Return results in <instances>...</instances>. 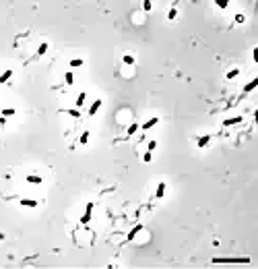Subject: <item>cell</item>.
Returning a JSON list of instances; mask_svg holds the SVG:
<instances>
[{"label": "cell", "instance_id": "1", "mask_svg": "<svg viewBox=\"0 0 258 269\" xmlns=\"http://www.w3.org/2000/svg\"><path fill=\"white\" fill-rule=\"evenodd\" d=\"M213 263H250L248 257H215Z\"/></svg>", "mask_w": 258, "mask_h": 269}, {"label": "cell", "instance_id": "2", "mask_svg": "<svg viewBox=\"0 0 258 269\" xmlns=\"http://www.w3.org/2000/svg\"><path fill=\"white\" fill-rule=\"evenodd\" d=\"M91 213H93V203H87L85 213H83V217H81V224H83V226H87L89 221H91Z\"/></svg>", "mask_w": 258, "mask_h": 269}, {"label": "cell", "instance_id": "3", "mask_svg": "<svg viewBox=\"0 0 258 269\" xmlns=\"http://www.w3.org/2000/svg\"><path fill=\"white\" fill-rule=\"evenodd\" d=\"M101 99H95V102L91 103V108H89V116H95L97 112H99V108H101Z\"/></svg>", "mask_w": 258, "mask_h": 269}, {"label": "cell", "instance_id": "4", "mask_svg": "<svg viewBox=\"0 0 258 269\" xmlns=\"http://www.w3.org/2000/svg\"><path fill=\"white\" fill-rule=\"evenodd\" d=\"M258 87V79H252V81H248L244 85V93H250V91H254Z\"/></svg>", "mask_w": 258, "mask_h": 269}, {"label": "cell", "instance_id": "5", "mask_svg": "<svg viewBox=\"0 0 258 269\" xmlns=\"http://www.w3.org/2000/svg\"><path fill=\"white\" fill-rule=\"evenodd\" d=\"M138 232H143V226H141V224H138V226H134L132 230H130V232H128V236H126V240H134Z\"/></svg>", "mask_w": 258, "mask_h": 269}, {"label": "cell", "instance_id": "6", "mask_svg": "<svg viewBox=\"0 0 258 269\" xmlns=\"http://www.w3.org/2000/svg\"><path fill=\"white\" fill-rule=\"evenodd\" d=\"M242 122V116H233V118H225L223 120V126H233V124H240Z\"/></svg>", "mask_w": 258, "mask_h": 269}, {"label": "cell", "instance_id": "7", "mask_svg": "<svg viewBox=\"0 0 258 269\" xmlns=\"http://www.w3.org/2000/svg\"><path fill=\"white\" fill-rule=\"evenodd\" d=\"M211 143V135H203V137H198V141H196V145L203 149V147H207V145Z\"/></svg>", "mask_w": 258, "mask_h": 269}, {"label": "cell", "instance_id": "8", "mask_svg": "<svg viewBox=\"0 0 258 269\" xmlns=\"http://www.w3.org/2000/svg\"><path fill=\"white\" fill-rule=\"evenodd\" d=\"M155 124H159V118H149L147 122H143V131H149V128H153Z\"/></svg>", "mask_w": 258, "mask_h": 269}, {"label": "cell", "instance_id": "9", "mask_svg": "<svg viewBox=\"0 0 258 269\" xmlns=\"http://www.w3.org/2000/svg\"><path fill=\"white\" fill-rule=\"evenodd\" d=\"M27 182H29V184H41V182H43V178H41V176H37V174H29V176H27Z\"/></svg>", "mask_w": 258, "mask_h": 269}, {"label": "cell", "instance_id": "10", "mask_svg": "<svg viewBox=\"0 0 258 269\" xmlns=\"http://www.w3.org/2000/svg\"><path fill=\"white\" fill-rule=\"evenodd\" d=\"M10 77H13V69H6L2 75H0V85H4V83H6Z\"/></svg>", "mask_w": 258, "mask_h": 269}, {"label": "cell", "instance_id": "11", "mask_svg": "<svg viewBox=\"0 0 258 269\" xmlns=\"http://www.w3.org/2000/svg\"><path fill=\"white\" fill-rule=\"evenodd\" d=\"M163 195H165V182H159V184H157V191H155V197L161 199Z\"/></svg>", "mask_w": 258, "mask_h": 269}, {"label": "cell", "instance_id": "12", "mask_svg": "<svg viewBox=\"0 0 258 269\" xmlns=\"http://www.w3.org/2000/svg\"><path fill=\"white\" fill-rule=\"evenodd\" d=\"M240 73H242L240 69H231V70H227V75H225V79H227V81H231V79H235V77H240Z\"/></svg>", "mask_w": 258, "mask_h": 269}, {"label": "cell", "instance_id": "13", "mask_svg": "<svg viewBox=\"0 0 258 269\" xmlns=\"http://www.w3.org/2000/svg\"><path fill=\"white\" fill-rule=\"evenodd\" d=\"M19 203L23 207H37V205H39V203H37V201H33V199H21Z\"/></svg>", "mask_w": 258, "mask_h": 269}, {"label": "cell", "instance_id": "14", "mask_svg": "<svg viewBox=\"0 0 258 269\" xmlns=\"http://www.w3.org/2000/svg\"><path fill=\"white\" fill-rule=\"evenodd\" d=\"M48 41H43V44H39V48H37V56H43L46 54V52H48Z\"/></svg>", "mask_w": 258, "mask_h": 269}, {"label": "cell", "instance_id": "15", "mask_svg": "<svg viewBox=\"0 0 258 269\" xmlns=\"http://www.w3.org/2000/svg\"><path fill=\"white\" fill-rule=\"evenodd\" d=\"M79 66H83V60L81 58H72L70 60V69H79Z\"/></svg>", "mask_w": 258, "mask_h": 269}, {"label": "cell", "instance_id": "16", "mask_svg": "<svg viewBox=\"0 0 258 269\" xmlns=\"http://www.w3.org/2000/svg\"><path fill=\"white\" fill-rule=\"evenodd\" d=\"M85 99H87V93H79V97H76V108H81L83 103H85Z\"/></svg>", "mask_w": 258, "mask_h": 269}, {"label": "cell", "instance_id": "17", "mask_svg": "<svg viewBox=\"0 0 258 269\" xmlns=\"http://www.w3.org/2000/svg\"><path fill=\"white\" fill-rule=\"evenodd\" d=\"M176 17H178V8H176V6H171V8H170V13H167V19L174 21Z\"/></svg>", "mask_w": 258, "mask_h": 269}, {"label": "cell", "instance_id": "18", "mask_svg": "<svg viewBox=\"0 0 258 269\" xmlns=\"http://www.w3.org/2000/svg\"><path fill=\"white\" fill-rule=\"evenodd\" d=\"M64 81H66V85H72V83H75V77H72V73H70V70L64 75Z\"/></svg>", "mask_w": 258, "mask_h": 269}, {"label": "cell", "instance_id": "19", "mask_svg": "<svg viewBox=\"0 0 258 269\" xmlns=\"http://www.w3.org/2000/svg\"><path fill=\"white\" fill-rule=\"evenodd\" d=\"M136 131H138V124H136V122H132V124L128 126V131H126V135H134Z\"/></svg>", "mask_w": 258, "mask_h": 269}, {"label": "cell", "instance_id": "20", "mask_svg": "<svg viewBox=\"0 0 258 269\" xmlns=\"http://www.w3.org/2000/svg\"><path fill=\"white\" fill-rule=\"evenodd\" d=\"M2 116H4V118L14 116V108H4V110H2Z\"/></svg>", "mask_w": 258, "mask_h": 269}, {"label": "cell", "instance_id": "21", "mask_svg": "<svg viewBox=\"0 0 258 269\" xmlns=\"http://www.w3.org/2000/svg\"><path fill=\"white\" fill-rule=\"evenodd\" d=\"M215 4H217V8H227V6H229L227 0H215Z\"/></svg>", "mask_w": 258, "mask_h": 269}, {"label": "cell", "instance_id": "22", "mask_svg": "<svg viewBox=\"0 0 258 269\" xmlns=\"http://www.w3.org/2000/svg\"><path fill=\"white\" fill-rule=\"evenodd\" d=\"M87 143H89V131H85L81 135V145H87Z\"/></svg>", "mask_w": 258, "mask_h": 269}, {"label": "cell", "instance_id": "23", "mask_svg": "<svg viewBox=\"0 0 258 269\" xmlns=\"http://www.w3.org/2000/svg\"><path fill=\"white\" fill-rule=\"evenodd\" d=\"M124 64H134V56L126 54V56H124Z\"/></svg>", "mask_w": 258, "mask_h": 269}, {"label": "cell", "instance_id": "24", "mask_svg": "<svg viewBox=\"0 0 258 269\" xmlns=\"http://www.w3.org/2000/svg\"><path fill=\"white\" fill-rule=\"evenodd\" d=\"M66 114H70L72 118H81V112L79 110H66Z\"/></svg>", "mask_w": 258, "mask_h": 269}, {"label": "cell", "instance_id": "25", "mask_svg": "<svg viewBox=\"0 0 258 269\" xmlns=\"http://www.w3.org/2000/svg\"><path fill=\"white\" fill-rule=\"evenodd\" d=\"M233 19H235V23H244V21H246V17H244L242 13H238L235 17H233Z\"/></svg>", "mask_w": 258, "mask_h": 269}, {"label": "cell", "instance_id": "26", "mask_svg": "<svg viewBox=\"0 0 258 269\" xmlns=\"http://www.w3.org/2000/svg\"><path fill=\"white\" fill-rule=\"evenodd\" d=\"M143 8H145V11H151V8H153L151 0H145V2H143Z\"/></svg>", "mask_w": 258, "mask_h": 269}, {"label": "cell", "instance_id": "27", "mask_svg": "<svg viewBox=\"0 0 258 269\" xmlns=\"http://www.w3.org/2000/svg\"><path fill=\"white\" fill-rule=\"evenodd\" d=\"M147 149H149V151L157 149V141H149V145H147Z\"/></svg>", "mask_w": 258, "mask_h": 269}, {"label": "cell", "instance_id": "28", "mask_svg": "<svg viewBox=\"0 0 258 269\" xmlns=\"http://www.w3.org/2000/svg\"><path fill=\"white\" fill-rule=\"evenodd\" d=\"M151 158H153V153H151V151H147V153L143 155V162H151Z\"/></svg>", "mask_w": 258, "mask_h": 269}, {"label": "cell", "instance_id": "29", "mask_svg": "<svg viewBox=\"0 0 258 269\" xmlns=\"http://www.w3.org/2000/svg\"><path fill=\"white\" fill-rule=\"evenodd\" d=\"M4 122H6V118H4L2 114H0V124H4Z\"/></svg>", "mask_w": 258, "mask_h": 269}]
</instances>
